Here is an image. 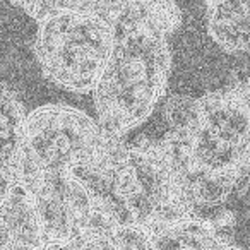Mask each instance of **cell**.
<instances>
[{"instance_id": "cell-10", "label": "cell", "mask_w": 250, "mask_h": 250, "mask_svg": "<svg viewBox=\"0 0 250 250\" xmlns=\"http://www.w3.org/2000/svg\"><path fill=\"white\" fill-rule=\"evenodd\" d=\"M28 115L7 84L2 87L0 98V175L2 185L16 180L21 167Z\"/></svg>"}, {"instance_id": "cell-9", "label": "cell", "mask_w": 250, "mask_h": 250, "mask_svg": "<svg viewBox=\"0 0 250 250\" xmlns=\"http://www.w3.org/2000/svg\"><path fill=\"white\" fill-rule=\"evenodd\" d=\"M208 9V33L226 53H250V0H219Z\"/></svg>"}, {"instance_id": "cell-6", "label": "cell", "mask_w": 250, "mask_h": 250, "mask_svg": "<svg viewBox=\"0 0 250 250\" xmlns=\"http://www.w3.org/2000/svg\"><path fill=\"white\" fill-rule=\"evenodd\" d=\"M33 19H42L55 9H79L101 14L118 31L144 29L171 35L180 26L182 16L175 0H9Z\"/></svg>"}, {"instance_id": "cell-8", "label": "cell", "mask_w": 250, "mask_h": 250, "mask_svg": "<svg viewBox=\"0 0 250 250\" xmlns=\"http://www.w3.org/2000/svg\"><path fill=\"white\" fill-rule=\"evenodd\" d=\"M231 212L204 216L192 212L153 228L151 249H238L233 242Z\"/></svg>"}, {"instance_id": "cell-11", "label": "cell", "mask_w": 250, "mask_h": 250, "mask_svg": "<svg viewBox=\"0 0 250 250\" xmlns=\"http://www.w3.org/2000/svg\"><path fill=\"white\" fill-rule=\"evenodd\" d=\"M216 2H219V0H206V7H209V5H214Z\"/></svg>"}, {"instance_id": "cell-3", "label": "cell", "mask_w": 250, "mask_h": 250, "mask_svg": "<svg viewBox=\"0 0 250 250\" xmlns=\"http://www.w3.org/2000/svg\"><path fill=\"white\" fill-rule=\"evenodd\" d=\"M118 28L101 14L55 9L38 19L35 55L43 76L72 93H93L111 57Z\"/></svg>"}, {"instance_id": "cell-4", "label": "cell", "mask_w": 250, "mask_h": 250, "mask_svg": "<svg viewBox=\"0 0 250 250\" xmlns=\"http://www.w3.org/2000/svg\"><path fill=\"white\" fill-rule=\"evenodd\" d=\"M108 130L69 104H45L28 115L18 178L29 171L77 170L101 149ZM16 178V180H18Z\"/></svg>"}, {"instance_id": "cell-7", "label": "cell", "mask_w": 250, "mask_h": 250, "mask_svg": "<svg viewBox=\"0 0 250 250\" xmlns=\"http://www.w3.org/2000/svg\"><path fill=\"white\" fill-rule=\"evenodd\" d=\"M0 249H46L42 216L31 188L22 180L2 185Z\"/></svg>"}, {"instance_id": "cell-5", "label": "cell", "mask_w": 250, "mask_h": 250, "mask_svg": "<svg viewBox=\"0 0 250 250\" xmlns=\"http://www.w3.org/2000/svg\"><path fill=\"white\" fill-rule=\"evenodd\" d=\"M18 180L24 182L35 195L46 249H77L117 212L72 170L29 171Z\"/></svg>"}, {"instance_id": "cell-2", "label": "cell", "mask_w": 250, "mask_h": 250, "mask_svg": "<svg viewBox=\"0 0 250 250\" xmlns=\"http://www.w3.org/2000/svg\"><path fill=\"white\" fill-rule=\"evenodd\" d=\"M171 55L165 35L134 29L118 33L111 57L93 89L101 127L124 137L163 100Z\"/></svg>"}, {"instance_id": "cell-1", "label": "cell", "mask_w": 250, "mask_h": 250, "mask_svg": "<svg viewBox=\"0 0 250 250\" xmlns=\"http://www.w3.org/2000/svg\"><path fill=\"white\" fill-rule=\"evenodd\" d=\"M168 134L199 209L221 206L250 178V83L204 96H171L163 106Z\"/></svg>"}]
</instances>
